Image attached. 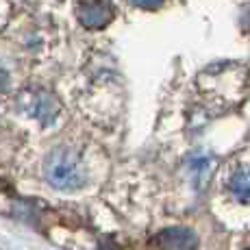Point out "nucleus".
<instances>
[{"label":"nucleus","instance_id":"obj_1","mask_svg":"<svg viewBox=\"0 0 250 250\" xmlns=\"http://www.w3.org/2000/svg\"><path fill=\"white\" fill-rule=\"evenodd\" d=\"M46 179L57 189H81L87 183V174L81 157L70 148H57L46 161Z\"/></svg>","mask_w":250,"mask_h":250},{"label":"nucleus","instance_id":"obj_2","mask_svg":"<svg viewBox=\"0 0 250 250\" xmlns=\"http://www.w3.org/2000/svg\"><path fill=\"white\" fill-rule=\"evenodd\" d=\"M155 246L159 250H196L198 237L187 227H170L157 233Z\"/></svg>","mask_w":250,"mask_h":250},{"label":"nucleus","instance_id":"obj_3","mask_svg":"<svg viewBox=\"0 0 250 250\" xmlns=\"http://www.w3.org/2000/svg\"><path fill=\"white\" fill-rule=\"evenodd\" d=\"M76 16L83 26L87 28H100L107 26L111 22V7H109L104 0H83L76 9Z\"/></svg>","mask_w":250,"mask_h":250},{"label":"nucleus","instance_id":"obj_4","mask_svg":"<svg viewBox=\"0 0 250 250\" xmlns=\"http://www.w3.org/2000/svg\"><path fill=\"white\" fill-rule=\"evenodd\" d=\"M227 191L239 203H250V166H239L227 176Z\"/></svg>","mask_w":250,"mask_h":250},{"label":"nucleus","instance_id":"obj_5","mask_svg":"<svg viewBox=\"0 0 250 250\" xmlns=\"http://www.w3.org/2000/svg\"><path fill=\"white\" fill-rule=\"evenodd\" d=\"M131 2L139 9H159L166 0H131Z\"/></svg>","mask_w":250,"mask_h":250},{"label":"nucleus","instance_id":"obj_6","mask_svg":"<svg viewBox=\"0 0 250 250\" xmlns=\"http://www.w3.org/2000/svg\"><path fill=\"white\" fill-rule=\"evenodd\" d=\"M7 83H9V76H7V72H4L2 68H0V91H4V89H7Z\"/></svg>","mask_w":250,"mask_h":250},{"label":"nucleus","instance_id":"obj_7","mask_svg":"<svg viewBox=\"0 0 250 250\" xmlns=\"http://www.w3.org/2000/svg\"><path fill=\"white\" fill-rule=\"evenodd\" d=\"M246 250H250V248H246Z\"/></svg>","mask_w":250,"mask_h":250}]
</instances>
